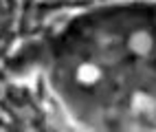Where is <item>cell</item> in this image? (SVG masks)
Returning a JSON list of instances; mask_svg holds the SVG:
<instances>
[{"label": "cell", "mask_w": 156, "mask_h": 132, "mask_svg": "<svg viewBox=\"0 0 156 132\" xmlns=\"http://www.w3.org/2000/svg\"><path fill=\"white\" fill-rule=\"evenodd\" d=\"M0 110H2V112L9 117V121H11L13 126H18V128H22V130H27V121H24V117L18 112V110L13 108V106H9L7 101L0 97Z\"/></svg>", "instance_id": "cell-3"}, {"label": "cell", "mask_w": 156, "mask_h": 132, "mask_svg": "<svg viewBox=\"0 0 156 132\" xmlns=\"http://www.w3.org/2000/svg\"><path fill=\"white\" fill-rule=\"evenodd\" d=\"M0 7H5V5H2V0H0Z\"/></svg>", "instance_id": "cell-8"}, {"label": "cell", "mask_w": 156, "mask_h": 132, "mask_svg": "<svg viewBox=\"0 0 156 132\" xmlns=\"http://www.w3.org/2000/svg\"><path fill=\"white\" fill-rule=\"evenodd\" d=\"M2 5L7 9V13L11 18H16V13H18V0H2Z\"/></svg>", "instance_id": "cell-5"}, {"label": "cell", "mask_w": 156, "mask_h": 132, "mask_svg": "<svg viewBox=\"0 0 156 132\" xmlns=\"http://www.w3.org/2000/svg\"><path fill=\"white\" fill-rule=\"evenodd\" d=\"M2 99L7 101L9 106H13L16 110H22V108L27 106V104H24V99H22V95H20V88H18V86H13V84H7Z\"/></svg>", "instance_id": "cell-2"}, {"label": "cell", "mask_w": 156, "mask_h": 132, "mask_svg": "<svg viewBox=\"0 0 156 132\" xmlns=\"http://www.w3.org/2000/svg\"><path fill=\"white\" fill-rule=\"evenodd\" d=\"M37 99H44V79H37Z\"/></svg>", "instance_id": "cell-6"}, {"label": "cell", "mask_w": 156, "mask_h": 132, "mask_svg": "<svg viewBox=\"0 0 156 132\" xmlns=\"http://www.w3.org/2000/svg\"><path fill=\"white\" fill-rule=\"evenodd\" d=\"M33 7L35 0H22V7H20V20H18V37H27L29 35V24L31 18H33Z\"/></svg>", "instance_id": "cell-1"}, {"label": "cell", "mask_w": 156, "mask_h": 132, "mask_svg": "<svg viewBox=\"0 0 156 132\" xmlns=\"http://www.w3.org/2000/svg\"><path fill=\"white\" fill-rule=\"evenodd\" d=\"M13 18H0V44L9 37V33L13 31Z\"/></svg>", "instance_id": "cell-4"}, {"label": "cell", "mask_w": 156, "mask_h": 132, "mask_svg": "<svg viewBox=\"0 0 156 132\" xmlns=\"http://www.w3.org/2000/svg\"><path fill=\"white\" fill-rule=\"evenodd\" d=\"M5 82H7V70L0 68V84H5Z\"/></svg>", "instance_id": "cell-7"}]
</instances>
